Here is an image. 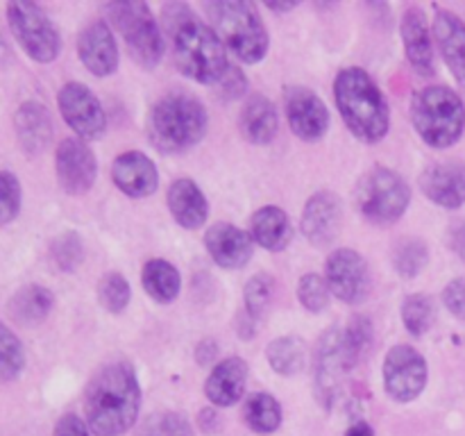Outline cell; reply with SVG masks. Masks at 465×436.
<instances>
[{
	"label": "cell",
	"mask_w": 465,
	"mask_h": 436,
	"mask_svg": "<svg viewBox=\"0 0 465 436\" xmlns=\"http://www.w3.org/2000/svg\"><path fill=\"white\" fill-rule=\"evenodd\" d=\"M162 21L180 71L200 84H218L232 64L227 62L225 44L216 30L198 21L186 5H166Z\"/></svg>",
	"instance_id": "obj_1"
},
{
	"label": "cell",
	"mask_w": 465,
	"mask_h": 436,
	"mask_svg": "<svg viewBox=\"0 0 465 436\" xmlns=\"http://www.w3.org/2000/svg\"><path fill=\"white\" fill-rule=\"evenodd\" d=\"M141 386L130 363H107L86 386V425L95 436H121L139 418Z\"/></svg>",
	"instance_id": "obj_2"
},
{
	"label": "cell",
	"mask_w": 465,
	"mask_h": 436,
	"mask_svg": "<svg viewBox=\"0 0 465 436\" xmlns=\"http://www.w3.org/2000/svg\"><path fill=\"white\" fill-rule=\"evenodd\" d=\"M334 98L345 125L357 139L377 144L391 125L389 103L363 68H343L334 80Z\"/></svg>",
	"instance_id": "obj_3"
},
{
	"label": "cell",
	"mask_w": 465,
	"mask_h": 436,
	"mask_svg": "<svg viewBox=\"0 0 465 436\" xmlns=\"http://www.w3.org/2000/svg\"><path fill=\"white\" fill-rule=\"evenodd\" d=\"M207 109L189 94H168L154 103L148 118L150 141L168 154L184 153L207 132Z\"/></svg>",
	"instance_id": "obj_4"
},
{
	"label": "cell",
	"mask_w": 465,
	"mask_h": 436,
	"mask_svg": "<svg viewBox=\"0 0 465 436\" xmlns=\"http://www.w3.org/2000/svg\"><path fill=\"white\" fill-rule=\"evenodd\" d=\"M212 27L223 44L245 64H257L268 53V32L254 5L245 0H213L204 5Z\"/></svg>",
	"instance_id": "obj_5"
},
{
	"label": "cell",
	"mask_w": 465,
	"mask_h": 436,
	"mask_svg": "<svg viewBox=\"0 0 465 436\" xmlns=\"http://www.w3.org/2000/svg\"><path fill=\"white\" fill-rule=\"evenodd\" d=\"M411 121L420 139L431 148H450L465 130V104L448 86H427L411 100Z\"/></svg>",
	"instance_id": "obj_6"
},
{
	"label": "cell",
	"mask_w": 465,
	"mask_h": 436,
	"mask_svg": "<svg viewBox=\"0 0 465 436\" xmlns=\"http://www.w3.org/2000/svg\"><path fill=\"white\" fill-rule=\"evenodd\" d=\"M359 352L354 350L345 327H330L318 339L313 352V393L325 409L339 402L348 375L359 363Z\"/></svg>",
	"instance_id": "obj_7"
},
{
	"label": "cell",
	"mask_w": 465,
	"mask_h": 436,
	"mask_svg": "<svg viewBox=\"0 0 465 436\" xmlns=\"http://www.w3.org/2000/svg\"><path fill=\"white\" fill-rule=\"evenodd\" d=\"M354 200L366 221L372 225H393L411 203V189L402 175L384 166L368 171L354 189Z\"/></svg>",
	"instance_id": "obj_8"
},
{
	"label": "cell",
	"mask_w": 465,
	"mask_h": 436,
	"mask_svg": "<svg viewBox=\"0 0 465 436\" xmlns=\"http://www.w3.org/2000/svg\"><path fill=\"white\" fill-rule=\"evenodd\" d=\"M107 16L112 25L125 39L132 59L143 68H154L163 57V36L157 18L145 3L121 0L107 5Z\"/></svg>",
	"instance_id": "obj_9"
},
{
	"label": "cell",
	"mask_w": 465,
	"mask_h": 436,
	"mask_svg": "<svg viewBox=\"0 0 465 436\" xmlns=\"http://www.w3.org/2000/svg\"><path fill=\"white\" fill-rule=\"evenodd\" d=\"M7 23L23 53L39 64L54 62L62 50V36L48 14L35 3H9Z\"/></svg>",
	"instance_id": "obj_10"
},
{
	"label": "cell",
	"mask_w": 465,
	"mask_h": 436,
	"mask_svg": "<svg viewBox=\"0 0 465 436\" xmlns=\"http://www.w3.org/2000/svg\"><path fill=\"white\" fill-rule=\"evenodd\" d=\"M57 104L64 121L75 132L77 139H100L107 130V116H104L103 104L89 86L80 84V82H66L59 89Z\"/></svg>",
	"instance_id": "obj_11"
},
{
	"label": "cell",
	"mask_w": 465,
	"mask_h": 436,
	"mask_svg": "<svg viewBox=\"0 0 465 436\" xmlns=\"http://www.w3.org/2000/svg\"><path fill=\"white\" fill-rule=\"evenodd\" d=\"M427 362L411 345H393L384 357V386L395 402H411L425 391Z\"/></svg>",
	"instance_id": "obj_12"
},
{
	"label": "cell",
	"mask_w": 465,
	"mask_h": 436,
	"mask_svg": "<svg viewBox=\"0 0 465 436\" xmlns=\"http://www.w3.org/2000/svg\"><path fill=\"white\" fill-rule=\"evenodd\" d=\"M325 282L330 286L331 295H336L343 302H361L368 293V284H371L366 259L352 248L336 250L327 257Z\"/></svg>",
	"instance_id": "obj_13"
},
{
	"label": "cell",
	"mask_w": 465,
	"mask_h": 436,
	"mask_svg": "<svg viewBox=\"0 0 465 436\" xmlns=\"http://www.w3.org/2000/svg\"><path fill=\"white\" fill-rule=\"evenodd\" d=\"M54 171L59 186L71 195H82L94 186L98 162L94 150L82 139H64L54 150Z\"/></svg>",
	"instance_id": "obj_14"
},
{
	"label": "cell",
	"mask_w": 465,
	"mask_h": 436,
	"mask_svg": "<svg viewBox=\"0 0 465 436\" xmlns=\"http://www.w3.org/2000/svg\"><path fill=\"white\" fill-rule=\"evenodd\" d=\"M286 118L295 136L302 141H318L325 136L327 125H330V112L325 103L304 86H291L284 95Z\"/></svg>",
	"instance_id": "obj_15"
},
{
	"label": "cell",
	"mask_w": 465,
	"mask_h": 436,
	"mask_svg": "<svg viewBox=\"0 0 465 436\" xmlns=\"http://www.w3.org/2000/svg\"><path fill=\"white\" fill-rule=\"evenodd\" d=\"M343 225V207L339 195L331 191H321L312 195L302 209V232L313 245L322 248L339 236Z\"/></svg>",
	"instance_id": "obj_16"
},
{
	"label": "cell",
	"mask_w": 465,
	"mask_h": 436,
	"mask_svg": "<svg viewBox=\"0 0 465 436\" xmlns=\"http://www.w3.org/2000/svg\"><path fill=\"white\" fill-rule=\"evenodd\" d=\"M77 54L89 73L95 77H107L118 68V45L112 35V27L104 21H94L80 32L77 39Z\"/></svg>",
	"instance_id": "obj_17"
},
{
	"label": "cell",
	"mask_w": 465,
	"mask_h": 436,
	"mask_svg": "<svg viewBox=\"0 0 465 436\" xmlns=\"http://www.w3.org/2000/svg\"><path fill=\"white\" fill-rule=\"evenodd\" d=\"M420 189L434 204L459 209L465 204V164L436 162L420 175Z\"/></svg>",
	"instance_id": "obj_18"
},
{
	"label": "cell",
	"mask_w": 465,
	"mask_h": 436,
	"mask_svg": "<svg viewBox=\"0 0 465 436\" xmlns=\"http://www.w3.org/2000/svg\"><path fill=\"white\" fill-rule=\"evenodd\" d=\"M112 180L130 198H148L159 186V175L153 159L139 150H130L114 159Z\"/></svg>",
	"instance_id": "obj_19"
},
{
	"label": "cell",
	"mask_w": 465,
	"mask_h": 436,
	"mask_svg": "<svg viewBox=\"0 0 465 436\" xmlns=\"http://www.w3.org/2000/svg\"><path fill=\"white\" fill-rule=\"evenodd\" d=\"M252 236L230 223H216L207 230L204 245L221 268H243L252 259Z\"/></svg>",
	"instance_id": "obj_20"
},
{
	"label": "cell",
	"mask_w": 465,
	"mask_h": 436,
	"mask_svg": "<svg viewBox=\"0 0 465 436\" xmlns=\"http://www.w3.org/2000/svg\"><path fill=\"white\" fill-rule=\"evenodd\" d=\"M400 32H402L409 64L420 75H434V41H431V30L425 12L420 7H409L404 12L402 23H400Z\"/></svg>",
	"instance_id": "obj_21"
},
{
	"label": "cell",
	"mask_w": 465,
	"mask_h": 436,
	"mask_svg": "<svg viewBox=\"0 0 465 436\" xmlns=\"http://www.w3.org/2000/svg\"><path fill=\"white\" fill-rule=\"evenodd\" d=\"M436 45L443 54L445 64L452 71L454 80L465 89V23L457 14L448 9H439L434 16V27H431Z\"/></svg>",
	"instance_id": "obj_22"
},
{
	"label": "cell",
	"mask_w": 465,
	"mask_h": 436,
	"mask_svg": "<svg viewBox=\"0 0 465 436\" xmlns=\"http://www.w3.org/2000/svg\"><path fill=\"white\" fill-rule=\"evenodd\" d=\"M14 132L23 153L39 154L53 141V118L50 112L36 100H27L14 114Z\"/></svg>",
	"instance_id": "obj_23"
},
{
	"label": "cell",
	"mask_w": 465,
	"mask_h": 436,
	"mask_svg": "<svg viewBox=\"0 0 465 436\" xmlns=\"http://www.w3.org/2000/svg\"><path fill=\"white\" fill-rule=\"evenodd\" d=\"M245 384H248V363L241 357H230L216 363L209 372L204 393L216 407H232L243 398Z\"/></svg>",
	"instance_id": "obj_24"
},
{
	"label": "cell",
	"mask_w": 465,
	"mask_h": 436,
	"mask_svg": "<svg viewBox=\"0 0 465 436\" xmlns=\"http://www.w3.org/2000/svg\"><path fill=\"white\" fill-rule=\"evenodd\" d=\"M168 209L173 218L186 230H198L204 225L209 216V203L203 189L189 177H180L168 189Z\"/></svg>",
	"instance_id": "obj_25"
},
{
	"label": "cell",
	"mask_w": 465,
	"mask_h": 436,
	"mask_svg": "<svg viewBox=\"0 0 465 436\" xmlns=\"http://www.w3.org/2000/svg\"><path fill=\"white\" fill-rule=\"evenodd\" d=\"M280 118L277 109L266 95H252L241 112V132L254 145H266L275 139Z\"/></svg>",
	"instance_id": "obj_26"
},
{
	"label": "cell",
	"mask_w": 465,
	"mask_h": 436,
	"mask_svg": "<svg viewBox=\"0 0 465 436\" xmlns=\"http://www.w3.org/2000/svg\"><path fill=\"white\" fill-rule=\"evenodd\" d=\"M250 236L263 250L280 253L291 243V221L284 209L262 207L250 218Z\"/></svg>",
	"instance_id": "obj_27"
},
{
	"label": "cell",
	"mask_w": 465,
	"mask_h": 436,
	"mask_svg": "<svg viewBox=\"0 0 465 436\" xmlns=\"http://www.w3.org/2000/svg\"><path fill=\"white\" fill-rule=\"evenodd\" d=\"M53 304L54 298L45 286L27 284L12 295L7 312L16 325L36 327L48 318V313L53 312Z\"/></svg>",
	"instance_id": "obj_28"
},
{
	"label": "cell",
	"mask_w": 465,
	"mask_h": 436,
	"mask_svg": "<svg viewBox=\"0 0 465 436\" xmlns=\"http://www.w3.org/2000/svg\"><path fill=\"white\" fill-rule=\"evenodd\" d=\"M141 282H143L145 293L162 304L173 302L180 295V272L173 263L163 262V259H150L141 272Z\"/></svg>",
	"instance_id": "obj_29"
},
{
	"label": "cell",
	"mask_w": 465,
	"mask_h": 436,
	"mask_svg": "<svg viewBox=\"0 0 465 436\" xmlns=\"http://www.w3.org/2000/svg\"><path fill=\"white\" fill-rule=\"evenodd\" d=\"M272 371L284 377L298 375L307 363V345L300 336H280L266 350Z\"/></svg>",
	"instance_id": "obj_30"
},
{
	"label": "cell",
	"mask_w": 465,
	"mask_h": 436,
	"mask_svg": "<svg viewBox=\"0 0 465 436\" xmlns=\"http://www.w3.org/2000/svg\"><path fill=\"white\" fill-rule=\"evenodd\" d=\"M243 418L259 434H271L282 422V407L271 393H252L243 404Z\"/></svg>",
	"instance_id": "obj_31"
},
{
	"label": "cell",
	"mask_w": 465,
	"mask_h": 436,
	"mask_svg": "<svg viewBox=\"0 0 465 436\" xmlns=\"http://www.w3.org/2000/svg\"><path fill=\"white\" fill-rule=\"evenodd\" d=\"M25 368V350L21 339L0 321V384L14 382Z\"/></svg>",
	"instance_id": "obj_32"
},
{
	"label": "cell",
	"mask_w": 465,
	"mask_h": 436,
	"mask_svg": "<svg viewBox=\"0 0 465 436\" xmlns=\"http://www.w3.org/2000/svg\"><path fill=\"white\" fill-rule=\"evenodd\" d=\"M436 307L434 300L425 293H413L402 304V322L413 336H422L434 325Z\"/></svg>",
	"instance_id": "obj_33"
},
{
	"label": "cell",
	"mask_w": 465,
	"mask_h": 436,
	"mask_svg": "<svg viewBox=\"0 0 465 436\" xmlns=\"http://www.w3.org/2000/svg\"><path fill=\"white\" fill-rule=\"evenodd\" d=\"M427 245L420 239H402L393 250V266L402 277L420 275L422 268L427 266Z\"/></svg>",
	"instance_id": "obj_34"
},
{
	"label": "cell",
	"mask_w": 465,
	"mask_h": 436,
	"mask_svg": "<svg viewBox=\"0 0 465 436\" xmlns=\"http://www.w3.org/2000/svg\"><path fill=\"white\" fill-rule=\"evenodd\" d=\"M130 282L121 272H107L98 284V300L109 313H121L130 304Z\"/></svg>",
	"instance_id": "obj_35"
},
{
	"label": "cell",
	"mask_w": 465,
	"mask_h": 436,
	"mask_svg": "<svg viewBox=\"0 0 465 436\" xmlns=\"http://www.w3.org/2000/svg\"><path fill=\"white\" fill-rule=\"evenodd\" d=\"M272 289H275V282H272V277L266 275V272H259V275H254L252 280L245 284L243 300L245 309H248V316L252 318V321L254 318L266 316L272 300Z\"/></svg>",
	"instance_id": "obj_36"
},
{
	"label": "cell",
	"mask_w": 465,
	"mask_h": 436,
	"mask_svg": "<svg viewBox=\"0 0 465 436\" xmlns=\"http://www.w3.org/2000/svg\"><path fill=\"white\" fill-rule=\"evenodd\" d=\"M331 291L327 286L325 277L318 275V272H307L304 277H300L298 282V300L307 312L321 313L322 309L330 304Z\"/></svg>",
	"instance_id": "obj_37"
},
{
	"label": "cell",
	"mask_w": 465,
	"mask_h": 436,
	"mask_svg": "<svg viewBox=\"0 0 465 436\" xmlns=\"http://www.w3.org/2000/svg\"><path fill=\"white\" fill-rule=\"evenodd\" d=\"M50 253H53V262L57 263L59 271L73 272L84 259V245H82V239L75 232H66V234H59L53 241Z\"/></svg>",
	"instance_id": "obj_38"
},
{
	"label": "cell",
	"mask_w": 465,
	"mask_h": 436,
	"mask_svg": "<svg viewBox=\"0 0 465 436\" xmlns=\"http://www.w3.org/2000/svg\"><path fill=\"white\" fill-rule=\"evenodd\" d=\"M139 436H193V430L182 413L163 411L150 416Z\"/></svg>",
	"instance_id": "obj_39"
},
{
	"label": "cell",
	"mask_w": 465,
	"mask_h": 436,
	"mask_svg": "<svg viewBox=\"0 0 465 436\" xmlns=\"http://www.w3.org/2000/svg\"><path fill=\"white\" fill-rule=\"evenodd\" d=\"M21 212V182L14 173L0 171V227L9 225Z\"/></svg>",
	"instance_id": "obj_40"
},
{
	"label": "cell",
	"mask_w": 465,
	"mask_h": 436,
	"mask_svg": "<svg viewBox=\"0 0 465 436\" xmlns=\"http://www.w3.org/2000/svg\"><path fill=\"white\" fill-rule=\"evenodd\" d=\"M443 302L450 309V313L465 321V277L452 280L443 291Z\"/></svg>",
	"instance_id": "obj_41"
},
{
	"label": "cell",
	"mask_w": 465,
	"mask_h": 436,
	"mask_svg": "<svg viewBox=\"0 0 465 436\" xmlns=\"http://www.w3.org/2000/svg\"><path fill=\"white\" fill-rule=\"evenodd\" d=\"M218 84H221V94L225 95L227 100H236V98H241L245 91H248V77L243 75V71H241V68L230 66Z\"/></svg>",
	"instance_id": "obj_42"
},
{
	"label": "cell",
	"mask_w": 465,
	"mask_h": 436,
	"mask_svg": "<svg viewBox=\"0 0 465 436\" xmlns=\"http://www.w3.org/2000/svg\"><path fill=\"white\" fill-rule=\"evenodd\" d=\"M54 436H89V427L75 413H66V416H62L57 421Z\"/></svg>",
	"instance_id": "obj_43"
},
{
	"label": "cell",
	"mask_w": 465,
	"mask_h": 436,
	"mask_svg": "<svg viewBox=\"0 0 465 436\" xmlns=\"http://www.w3.org/2000/svg\"><path fill=\"white\" fill-rule=\"evenodd\" d=\"M450 248L465 262V223H459L450 230Z\"/></svg>",
	"instance_id": "obj_44"
},
{
	"label": "cell",
	"mask_w": 465,
	"mask_h": 436,
	"mask_svg": "<svg viewBox=\"0 0 465 436\" xmlns=\"http://www.w3.org/2000/svg\"><path fill=\"white\" fill-rule=\"evenodd\" d=\"M216 354H218V348L216 343H212V341H204V343H200L198 350H195V359H198V363H203V366L212 363L213 359H216Z\"/></svg>",
	"instance_id": "obj_45"
},
{
	"label": "cell",
	"mask_w": 465,
	"mask_h": 436,
	"mask_svg": "<svg viewBox=\"0 0 465 436\" xmlns=\"http://www.w3.org/2000/svg\"><path fill=\"white\" fill-rule=\"evenodd\" d=\"M345 436H375V430L366 421H354L345 431Z\"/></svg>",
	"instance_id": "obj_46"
},
{
	"label": "cell",
	"mask_w": 465,
	"mask_h": 436,
	"mask_svg": "<svg viewBox=\"0 0 465 436\" xmlns=\"http://www.w3.org/2000/svg\"><path fill=\"white\" fill-rule=\"evenodd\" d=\"M266 7L271 12H291V9L298 7V3H266Z\"/></svg>",
	"instance_id": "obj_47"
}]
</instances>
